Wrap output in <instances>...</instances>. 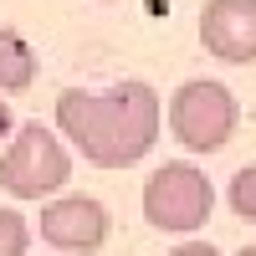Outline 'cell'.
Wrapping results in <instances>:
<instances>
[{"label": "cell", "instance_id": "1", "mask_svg": "<svg viewBox=\"0 0 256 256\" xmlns=\"http://www.w3.org/2000/svg\"><path fill=\"white\" fill-rule=\"evenodd\" d=\"M56 134L92 169H128L148 159L164 134V102L138 77H123L102 92L67 88L56 98Z\"/></svg>", "mask_w": 256, "mask_h": 256}, {"label": "cell", "instance_id": "2", "mask_svg": "<svg viewBox=\"0 0 256 256\" xmlns=\"http://www.w3.org/2000/svg\"><path fill=\"white\" fill-rule=\"evenodd\" d=\"M164 123H169V138L180 148H190V154H220L241 128V102L216 77H190L174 88Z\"/></svg>", "mask_w": 256, "mask_h": 256}, {"label": "cell", "instance_id": "3", "mask_svg": "<svg viewBox=\"0 0 256 256\" xmlns=\"http://www.w3.org/2000/svg\"><path fill=\"white\" fill-rule=\"evenodd\" d=\"M72 180V144L46 123H20L0 154V190L10 200H56Z\"/></svg>", "mask_w": 256, "mask_h": 256}, {"label": "cell", "instance_id": "4", "mask_svg": "<svg viewBox=\"0 0 256 256\" xmlns=\"http://www.w3.org/2000/svg\"><path fill=\"white\" fill-rule=\"evenodd\" d=\"M210 210H216V184L190 159H169L144 180V220L154 230H164V236H195V230H205Z\"/></svg>", "mask_w": 256, "mask_h": 256}, {"label": "cell", "instance_id": "5", "mask_svg": "<svg viewBox=\"0 0 256 256\" xmlns=\"http://www.w3.org/2000/svg\"><path fill=\"white\" fill-rule=\"evenodd\" d=\"M41 241L62 256H98L113 236V216L98 195H56L41 205Z\"/></svg>", "mask_w": 256, "mask_h": 256}, {"label": "cell", "instance_id": "6", "mask_svg": "<svg viewBox=\"0 0 256 256\" xmlns=\"http://www.w3.org/2000/svg\"><path fill=\"white\" fill-rule=\"evenodd\" d=\"M200 46L226 67L256 62V0H205L200 6Z\"/></svg>", "mask_w": 256, "mask_h": 256}, {"label": "cell", "instance_id": "7", "mask_svg": "<svg viewBox=\"0 0 256 256\" xmlns=\"http://www.w3.org/2000/svg\"><path fill=\"white\" fill-rule=\"evenodd\" d=\"M36 82V52H31V41L10 31V26H0V98H16V92H26Z\"/></svg>", "mask_w": 256, "mask_h": 256}, {"label": "cell", "instance_id": "8", "mask_svg": "<svg viewBox=\"0 0 256 256\" xmlns=\"http://www.w3.org/2000/svg\"><path fill=\"white\" fill-rule=\"evenodd\" d=\"M226 205L236 210V220L256 226V164H246V169H236V174H230V184H226Z\"/></svg>", "mask_w": 256, "mask_h": 256}, {"label": "cell", "instance_id": "9", "mask_svg": "<svg viewBox=\"0 0 256 256\" xmlns=\"http://www.w3.org/2000/svg\"><path fill=\"white\" fill-rule=\"evenodd\" d=\"M26 251H31V220L0 205V256H26Z\"/></svg>", "mask_w": 256, "mask_h": 256}, {"label": "cell", "instance_id": "10", "mask_svg": "<svg viewBox=\"0 0 256 256\" xmlns=\"http://www.w3.org/2000/svg\"><path fill=\"white\" fill-rule=\"evenodd\" d=\"M169 256H220V246H210V241H195V236H190V241H180Z\"/></svg>", "mask_w": 256, "mask_h": 256}, {"label": "cell", "instance_id": "11", "mask_svg": "<svg viewBox=\"0 0 256 256\" xmlns=\"http://www.w3.org/2000/svg\"><path fill=\"white\" fill-rule=\"evenodd\" d=\"M10 138H16V118H10V108H6V98H0V154H6Z\"/></svg>", "mask_w": 256, "mask_h": 256}, {"label": "cell", "instance_id": "12", "mask_svg": "<svg viewBox=\"0 0 256 256\" xmlns=\"http://www.w3.org/2000/svg\"><path fill=\"white\" fill-rule=\"evenodd\" d=\"M236 256H256V246H241V251H236Z\"/></svg>", "mask_w": 256, "mask_h": 256}, {"label": "cell", "instance_id": "13", "mask_svg": "<svg viewBox=\"0 0 256 256\" xmlns=\"http://www.w3.org/2000/svg\"><path fill=\"white\" fill-rule=\"evenodd\" d=\"M98 6H118V0H98Z\"/></svg>", "mask_w": 256, "mask_h": 256}]
</instances>
